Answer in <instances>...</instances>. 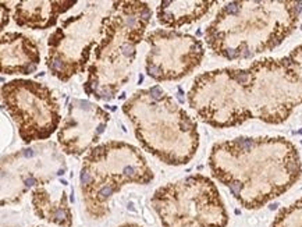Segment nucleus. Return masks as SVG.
Here are the masks:
<instances>
[{"instance_id": "nucleus-1", "label": "nucleus", "mask_w": 302, "mask_h": 227, "mask_svg": "<svg viewBox=\"0 0 302 227\" xmlns=\"http://www.w3.org/2000/svg\"><path fill=\"white\" fill-rule=\"evenodd\" d=\"M188 103L203 123L216 128L235 127L253 119L267 124L284 123L302 105V45L288 56L198 75Z\"/></svg>"}, {"instance_id": "nucleus-2", "label": "nucleus", "mask_w": 302, "mask_h": 227, "mask_svg": "<svg viewBox=\"0 0 302 227\" xmlns=\"http://www.w3.org/2000/svg\"><path fill=\"white\" fill-rule=\"evenodd\" d=\"M212 176L246 209H259L299 180V152L284 137H238L217 142L209 155Z\"/></svg>"}, {"instance_id": "nucleus-3", "label": "nucleus", "mask_w": 302, "mask_h": 227, "mask_svg": "<svg viewBox=\"0 0 302 227\" xmlns=\"http://www.w3.org/2000/svg\"><path fill=\"white\" fill-rule=\"evenodd\" d=\"M301 1H230L205 31L209 49L227 60H242L277 48L296 28Z\"/></svg>"}, {"instance_id": "nucleus-4", "label": "nucleus", "mask_w": 302, "mask_h": 227, "mask_svg": "<svg viewBox=\"0 0 302 227\" xmlns=\"http://www.w3.org/2000/svg\"><path fill=\"white\" fill-rule=\"evenodd\" d=\"M141 146L170 166L187 164L199 148L194 119L163 89H139L123 105Z\"/></svg>"}, {"instance_id": "nucleus-5", "label": "nucleus", "mask_w": 302, "mask_h": 227, "mask_svg": "<svg viewBox=\"0 0 302 227\" xmlns=\"http://www.w3.org/2000/svg\"><path fill=\"white\" fill-rule=\"evenodd\" d=\"M152 18V10L145 1H112L107 32L93 50L84 84L86 95L98 100H112L131 77L137 46L143 39Z\"/></svg>"}, {"instance_id": "nucleus-6", "label": "nucleus", "mask_w": 302, "mask_h": 227, "mask_svg": "<svg viewBox=\"0 0 302 227\" xmlns=\"http://www.w3.org/2000/svg\"><path fill=\"white\" fill-rule=\"evenodd\" d=\"M155 178L145 156L131 144L109 141L96 145L84 157L79 188L86 213L103 219L113 197L127 184H149Z\"/></svg>"}, {"instance_id": "nucleus-7", "label": "nucleus", "mask_w": 302, "mask_h": 227, "mask_svg": "<svg viewBox=\"0 0 302 227\" xmlns=\"http://www.w3.org/2000/svg\"><path fill=\"white\" fill-rule=\"evenodd\" d=\"M163 227H225L228 213L216 184L192 174L159 187L150 199Z\"/></svg>"}, {"instance_id": "nucleus-8", "label": "nucleus", "mask_w": 302, "mask_h": 227, "mask_svg": "<svg viewBox=\"0 0 302 227\" xmlns=\"http://www.w3.org/2000/svg\"><path fill=\"white\" fill-rule=\"evenodd\" d=\"M110 8L112 3H89L84 11L68 17L50 34L46 66L56 78L67 82L85 71L91 53L107 32Z\"/></svg>"}, {"instance_id": "nucleus-9", "label": "nucleus", "mask_w": 302, "mask_h": 227, "mask_svg": "<svg viewBox=\"0 0 302 227\" xmlns=\"http://www.w3.org/2000/svg\"><path fill=\"white\" fill-rule=\"evenodd\" d=\"M59 144L43 141L1 159V206L20 202L29 191L52 184L67 171Z\"/></svg>"}, {"instance_id": "nucleus-10", "label": "nucleus", "mask_w": 302, "mask_h": 227, "mask_svg": "<svg viewBox=\"0 0 302 227\" xmlns=\"http://www.w3.org/2000/svg\"><path fill=\"white\" fill-rule=\"evenodd\" d=\"M1 105L15 123L24 144L46 141L61 120L53 91L32 79H13L3 84Z\"/></svg>"}, {"instance_id": "nucleus-11", "label": "nucleus", "mask_w": 302, "mask_h": 227, "mask_svg": "<svg viewBox=\"0 0 302 227\" xmlns=\"http://www.w3.org/2000/svg\"><path fill=\"white\" fill-rule=\"evenodd\" d=\"M149 52L145 60L146 75L157 82L177 81L191 74L202 61V42L174 29H156L145 36Z\"/></svg>"}, {"instance_id": "nucleus-12", "label": "nucleus", "mask_w": 302, "mask_h": 227, "mask_svg": "<svg viewBox=\"0 0 302 227\" xmlns=\"http://www.w3.org/2000/svg\"><path fill=\"white\" fill-rule=\"evenodd\" d=\"M110 114L91 100L72 99L57 132V144L64 153L81 156L96 146L105 132Z\"/></svg>"}, {"instance_id": "nucleus-13", "label": "nucleus", "mask_w": 302, "mask_h": 227, "mask_svg": "<svg viewBox=\"0 0 302 227\" xmlns=\"http://www.w3.org/2000/svg\"><path fill=\"white\" fill-rule=\"evenodd\" d=\"M1 72L7 75H29L41 63L39 45L20 32H7L0 38Z\"/></svg>"}, {"instance_id": "nucleus-14", "label": "nucleus", "mask_w": 302, "mask_h": 227, "mask_svg": "<svg viewBox=\"0 0 302 227\" xmlns=\"http://www.w3.org/2000/svg\"><path fill=\"white\" fill-rule=\"evenodd\" d=\"M7 3V1H6ZM7 6L18 27L29 29H48L56 25L59 17L77 4V0H22Z\"/></svg>"}, {"instance_id": "nucleus-15", "label": "nucleus", "mask_w": 302, "mask_h": 227, "mask_svg": "<svg viewBox=\"0 0 302 227\" xmlns=\"http://www.w3.org/2000/svg\"><path fill=\"white\" fill-rule=\"evenodd\" d=\"M60 184L61 180L59 184L53 181L52 184L35 188L31 192L32 209L36 217L43 221L59 227H72V210L67 191L63 188V185H67V181H64L63 185Z\"/></svg>"}, {"instance_id": "nucleus-16", "label": "nucleus", "mask_w": 302, "mask_h": 227, "mask_svg": "<svg viewBox=\"0 0 302 227\" xmlns=\"http://www.w3.org/2000/svg\"><path fill=\"white\" fill-rule=\"evenodd\" d=\"M216 1H197V0H164L157 7V21L167 28H180L206 15Z\"/></svg>"}, {"instance_id": "nucleus-17", "label": "nucleus", "mask_w": 302, "mask_h": 227, "mask_svg": "<svg viewBox=\"0 0 302 227\" xmlns=\"http://www.w3.org/2000/svg\"><path fill=\"white\" fill-rule=\"evenodd\" d=\"M272 227H302V198L283 208L276 215Z\"/></svg>"}, {"instance_id": "nucleus-18", "label": "nucleus", "mask_w": 302, "mask_h": 227, "mask_svg": "<svg viewBox=\"0 0 302 227\" xmlns=\"http://www.w3.org/2000/svg\"><path fill=\"white\" fill-rule=\"evenodd\" d=\"M0 10H1V29L6 28V25L8 24V20H10V8H8L7 3L6 1H1L0 3Z\"/></svg>"}, {"instance_id": "nucleus-19", "label": "nucleus", "mask_w": 302, "mask_h": 227, "mask_svg": "<svg viewBox=\"0 0 302 227\" xmlns=\"http://www.w3.org/2000/svg\"><path fill=\"white\" fill-rule=\"evenodd\" d=\"M119 227H142V226L137 224V223H124V224H121V226H119Z\"/></svg>"}, {"instance_id": "nucleus-20", "label": "nucleus", "mask_w": 302, "mask_h": 227, "mask_svg": "<svg viewBox=\"0 0 302 227\" xmlns=\"http://www.w3.org/2000/svg\"><path fill=\"white\" fill-rule=\"evenodd\" d=\"M36 227H43V226H36Z\"/></svg>"}]
</instances>
